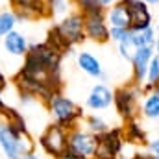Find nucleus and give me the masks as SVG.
<instances>
[{"label":"nucleus","instance_id":"21","mask_svg":"<svg viewBox=\"0 0 159 159\" xmlns=\"http://www.w3.org/2000/svg\"><path fill=\"white\" fill-rule=\"evenodd\" d=\"M85 128H87L91 133H94V135H102V133H106V131L109 129V124H107V120L102 119L100 115L93 113V115L85 117Z\"/></svg>","mask_w":159,"mask_h":159},{"label":"nucleus","instance_id":"10","mask_svg":"<svg viewBox=\"0 0 159 159\" xmlns=\"http://www.w3.org/2000/svg\"><path fill=\"white\" fill-rule=\"evenodd\" d=\"M113 98H115V91L106 85V83H96L91 87L89 94H87V100H85V106L87 109H91L93 113L96 111H106L109 109V106L113 104Z\"/></svg>","mask_w":159,"mask_h":159},{"label":"nucleus","instance_id":"13","mask_svg":"<svg viewBox=\"0 0 159 159\" xmlns=\"http://www.w3.org/2000/svg\"><path fill=\"white\" fill-rule=\"evenodd\" d=\"M76 65L81 72H85L89 78H94V80H106L107 74L104 72V67H102V61L91 54V52H80L76 56Z\"/></svg>","mask_w":159,"mask_h":159},{"label":"nucleus","instance_id":"32","mask_svg":"<svg viewBox=\"0 0 159 159\" xmlns=\"http://www.w3.org/2000/svg\"><path fill=\"white\" fill-rule=\"evenodd\" d=\"M154 52H156V56L159 57V37H157V41H156V46H154Z\"/></svg>","mask_w":159,"mask_h":159},{"label":"nucleus","instance_id":"9","mask_svg":"<svg viewBox=\"0 0 159 159\" xmlns=\"http://www.w3.org/2000/svg\"><path fill=\"white\" fill-rule=\"evenodd\" d=\"M122 2L129 11V20H131L129 30L139 32V30L154 26V19H152L148 4H144L143 0H122Z\"/></svg>","mask_w":159,"mask_h":159},{"label":"nucleus","instance_id":"23","mask_svg":"<svg viewBox=\"0 0 159 159\" xmlns=\"http://www.w3.org/2000/svg\"><path fill=\"white\" fill-rule=\"evenodd\" d=\"M70 0H50L52 15H67L70 11Z\"/></svg>","mask_w":159,"mask_h":159},{"label":"nucleus","instance_id":"28","mask_svg":"<svg viewBox=\"0 0 159 159\" xmlns=\"http://www.w3.org/2000/svg\"><path fill=\"white\" fill-rule=\"evenodd\" d=\"M128 159H150V156H148V154H139V152H137V154H133L131 157H128Z\"/></svg>","mask_w":159,"mask_h":159},{"label":"nucleus","instance_id":"18","mask_svg":"<svg viewBox=\"0 0 159 159\" xmlns=\"http://www.w3.org/2000/svg\"><path fill=\"white\" fill-rule=\"evenodd\" d=\"M131 37L135 46H156V41H157V34H156V28L150 26V28H144V30H139V32H133L131 30Z\"/></svg>","mask_w":159,"mask_h":159},{"label":"nucleus","instance_id":"31","mask_svg":"<svg viewBox=\"0 0 159 159\" xmlns=\"http://www.w3.org/2000/svg\"><path fill=\"white\" fill-rule=\"evenodd\" d=\"M22 159H39V156H35V152H32V154H28L26 157H22Z\"/></svg>","mask_w":159,"mask_h":159},{"label":"nucleus","instance_id":"6","mask_svg":"<svg viewBox=\"0 0 159 159\" xmlns=\"http://www.w3.org/2000/svg\"><path fill=\"white\" fill-rule=\"evenodd\" d=\"M98 146V135L91 133L87 128L74 126L69 129V152L81 159H94Z\"/></svg>","mask_w":159,"mask_h":159},{"label":"nucleus","instance_id":"5","mask_svg":"<svg viewBox=\"0 0 159 159\" xmlns=\"http://www.w3.org/2000/svg\"><path fill=\"white\" fill-rule=\"evenodd\" d=\"M83 15L80 11H69L67 15H63L57 24H54L56 32L59 34V37L65 41L70 48H74L76 44H81L85 41V32H83Z\"/></svg>","mask_w":159,"mask_h":159},{"label":"nucleus","instance_id":"7","mask_svg":"<svg viewBox=\"0 0 159 159\" xmlns=\"http://www.w3.org/2000/svg\"><path fill=\"white\" fill-rule=\"evenodd\" d=\"M124 146H126L124 129L122 128H109L106 133L98 135V146H96L94 159L119 157L124 150Z\"/></svg>","mask_w":159,"mask_h":159},{"label":"nucleus","instance_id":"29","mask_svg":"<svg viewBox=\"0 0 159 159\" xmlns=\"http://www.w3.org/2000/svg\"><path fill=\"white\" fill-rule=\"evenodd\" d=\"M4 87H6V78H4V74H2V70H0V93H2Z\"/></svg>","mask_w":159,"mask_h":159},{"label":"nucleus","instance_id":"37","mask_svg":"<svg viewBox=\"0 0 159 159\" xmlns=\"http://www.w3.org/2000/svg\"><path fill=\"white\" fill-rule=\"evenodd\" d=\"M150 159H154V157H150Z\"/></svg>","mask_w":159,"mask_h":159},{"label":"nucleus","instance_id":"14","mask_svg":"<svg viewBox=\"0 0 159 159\" xmlns=\"http://www.w3.org/2000/svg\"><path fill=\"white\" fill-rule=\"evenodd\" d=\"M106 22L109 24V28H128L129 30L131 26L129 11L122 0H117L109 9H106Z\"/></svg>","mask_w":159,"mask_h":159},{"label":"nucleus","instance_id":"35","mask_svg":"<svg viewBox=\"0 0 159 159\" xmlns=\"http://www.w3.org/2000/svg\"><path fill=\"white\" fill-rule=\"evenodd\" d=\"M106 159H119V157H106Z\"/></svg>","mask_w":159,"mask_h":159},{"label":"nucleus","instance_id":"2","mask_svg":"<svg viewBox=\"0 0 159 159\" xmlns=\"http://www.w3.org/2000/svg\"><path fill=\"white\" fill-rule=\"evenodd\" d=\"M143 96H144V91H143V85H139V83L129 81V83L119 87L115 91V98H113L117 113L126 122L137 119L139 113H141V100H143Z\"/></svg>","mask_w":159,"mask_h":159},{"label":"nucleus","instance_id":"25","mask_svg":"<svg viewBox=\"0 0 159 159\" xmlns=\"http://www.w3.org/2000/svg\"><path fill=\"white\" fill-rule=\"evenodd\" d=\"M146 154L154 159H159V137L148 141V144H146Z\"/></svg>","mask_w":159,"mask_h":159},{"label":"nucleus","instance_id":"20","mask_svg":"<svg viewBox=\"0 0 159 159\" xmlns=\"http://www.w3.org/2000/svg\"><path fill=\"white\" fill-rule=\"evenodd\" d=\"M17 22H19V19L13 9L0 11V39H4L9 32H13L17 28Z\"/></svg>","mask_w":159,"mask_h":159},{"label":"nucleus","instance_id":"1","mask_svg":"<svg viewBox=\"0 0 159 159\" xmlns=\"http://www.w3.org/2000/svg\"><path fill=\"white\" fill-rule=\"evenodd\" d=\"M0 150L6 159H22L34 152V141L0 119Z\"/></svg>","mask_w":159,"mask_h":159},{"label":"nucleus","instance_id":"3","mask_svg":"<svg viewBox=\"0 0 159 159\" xmlns=\"http://www.w3.org/2000/svg\"><path fill=\"white\" fill-rule=\"evenodd\" d=\"M46 107H48V111L52 113L54 122L61 124V126L67 128V129H72L74 126H78V122L85 117L83 109L80 107L72 98L65 96L63 93L54 94Z\"/></svg>","mask_w":159,"mask_h":159},{"label":"nucleus","instance_id":"12","mask_svg":"<svg viewBox=\"0 0 159 159\" xmlns=\"http://www.w3.org/2000/svg\"><path fill=\"white\" fill-rule=\"evenodd\" d=\"M2 46L6 50V54L13 56V57H24L32 46V43L26 39V35L19 30L9 32L4 39H2Z\"/></svg>","mask_w":159,"mask_h":159},{"label":"nucleus","instance_id":"22","mask_svg":"<svg viewBox=\"0 0 159 159\" xmlns=\"http://www.w3.org/2000/svg\"><path fill=\"white\" fill-rule=\"evenodd\" d=\"M117 48H119V54L126 59V61H131V59H133V54H135L137 46H135L133 37H131V30H129V34L117 44Z\"/></svg>","mask_w":159,"mask_h":159},{"label":"nucleus","instance_id":"17","mask_svg":"<svg viewBox=\"0 0 159 159\" xmlns=\"http://www.w3.org/2000/svg\"><path fill=\"white\" fill-rule=\"evenodd\" d=\"M0 119L6 120L7 124H11L15 129H19L20 133H24V135H28L30 131H28V124H26V119L20 115V111L19 109H15V107H11V106H6L2 111H0Z\"/></svg>","mask_w":159,"mask_h":159},{"label":"nucleus","instance_id":"4","mask_svg":"<svg viewBox=\"0 0 159 159\" xmlns=\"http://www.w3.org/2000/svg\"><path fill=\"white\" fill-rule=\"evenodd\" d=\"M39 146L44 150V154L57 159L69 150V129L57 122L48 124L39 137Z\"/></svg>","mask_w":159,"mask_h":159},{"label":"nucleus","instance_id":"16","mask_svg":"<svg viewBox=\"0 0 159 159\" xmlns=\"http://www.w3.org/2000/svg\"><path fill=\"white\" fill-rule=\"evenodd\" d=\"M122 129H124V139H126V143H131V144H143V146L148 144L146 131H144V128L141 126V122H139L137 119L128 120L126 126H124Z\"/></svg>","mask_w":159,"mask_h":159},{"label":"nucleus","instance_id":"33","mask_svg":"<svg viewBox=\"0 0 159 159\" xmlns=\"http://www.w3.org/2000/svg\"><path fill=\"white\" fill-rule=\"evenodd\" d=\"M4 107H6V102H4V100H2V94H0V111H2V109H4Z\"/></svg>","mask_w":159,"mask_h":159},{"label":"nucleus","instance_id":"26","mask_svg":"<svg viewBox=\"0 0 159 159\" xmlns=\"http://www.w3.org/2000/svg\"><path fill=\"white\" fill-rule=\"evenodd\" d=\"M96 2H98V4H100L102 7H106V9H109V7H111V6H113V4H115L117 0H96Z\"/></svg>","mask_w":159,"mask_h":159},{"label":"nucleus","instance_id":"8","mask_svg":"<svg viewBox=\"0 0 159 159\" xmlns=\"http://www.w3.org/2000/svg\"><path fill=\"white\" fill-rule=\"evenodd\" d=\"M83 32L85 39L94 41L98 44L109 43V24L106 22V13H93L83 17Z\"/></svg>","mask_w":159,"mask_h":159},{"label":"nucleus","instance_id":"15","mask_svg":"<svg viewBox=\"0 0 159 159\" xmlns=\"http://www.w3.org/2000/svg\"><path fill=\"white\" fill-rule=\"evenodd\" d=\"M141 115L148 120H159V91L152 89L144 93L141 100Z\"/></svg>","mask_w":159,"mask_h":159},{"label":"nucleus","instance_id":"36","mask_svg":"<svg viewBox=\"0 0 159 159\" xmlns=\"http://www.w3.org/2000/svg\"><path fill=\"white\" fill-rule=\"evenodd\" d=\"M156 89H157V91H159V85H157V87H156Z\"/></svg>","mask_w":159,"mask_h":159},{"label":"nucleus","instance_id":"11","mask_svg":"<svg viewBox=\"0 0 159 159\" xmlns=\"http://www.w3.org/2000/svg\"><path fill=\"white\" fill-rule=\"evenodd\" d=\"M154 48L152 46H139L133 54V59L129 61L131 63V81L133 83H139L143 85L144 80H146V72H148V65L154 57Z\"/></svg>","mask_w":159,"mask_h":159},{"label":"nucleus","instance_id":"24","mask_svg":"<svg viewBox=\"0 0 159 159\" xmlns=\"http://www.w3.org/2000/svg\"><path fill=\"white\" fill-rule=\"evenodd\" d=\"M128 34H129V30H128V28H109V41L119 44V43L124 39Z\"/></svg>","mask_w":159,"mask_h":159},{"label":"nucleus","instance_id":"34","mask_svg":"<svg viewBox=\"0 0 159 159\" xmlns=\"http://www.w3.org/2000/svg\"><path fill=\"white\" fill-rule=\"evenodd\" d=\"M156 34H157V37H159V22L156 24Z\"/></svg>","mask_w":159,"mask_h":159},{"label":"nucleus","instance_id":"30","mask_svg":"<svg viewBox=\"0 0 159 159\" xmlns=\"http://www.w3.org/2000/svg\"><path fill=\"white\" fill-rule=\"evenodd\" d=\"M143 2L148 6H159V0H143Z\"/></svg>","mask_w":159,"mask_h":159},{"label":"nucleus","instance_id":"27","mask_svg":"<svg viewBox=\"0 0 159 159\" xmlns=\"http://www.w3.org/2000/svg\"><path fill=\"white\" fill-rule=\"evenodd\" d=\"M57 159H81V157H78V156H74L72 152H69V150H67V152H65L63 156H59Z\"/></svg>","mask_w":159,"mask_h":159},{"label":"nucleus","instance_id":"19","mask_svg":"<svg viewBox=\"0 0 159 159\" xmlns=\"http://www.w3.org/2000/svg\"><path fill=\"white\" fill-rule=\"evenodd\" d=\"M157 85H159V57L154 54V57H152V61H150V65H148L146 80H144V83H143V91L148 93V91L156 89Z\"/></svg>","mask_w":159,"mask_h":159}]
</instances>
